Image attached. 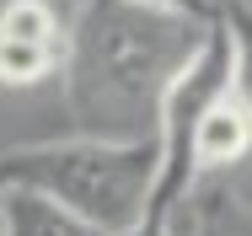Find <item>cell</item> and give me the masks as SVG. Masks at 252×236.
I'll use <instances>...</instances> for the list:
<instances>
[{
    "instance_id": "6da1fadb",
    "label": "cell",
    "mask_w": 252,
    "mask_h": 236,
    "mask_svg": "<svg viewBox=\"0 0 252 236\" xmlns=\"http://www.w3.org/2000/svg\"><path fill=\"white\" fill-rule=\"evenodd\" d=\"M204 33L209 22L145 0H75L59 65L75 135L156 140L161 97L204 48Z\"/></svg>"
},
{
    "instance_id": "7a4b0ae2",
    "label": "cell",
    "mask_w": 252,
    "mask_h": 236,
    "mask_svg": "<svg viewBox=\"0 0 252 236\" xmlns=\"http://www.w3.org/2000/svg\"><path fill=\"white\" fill-rule=\"evenodd\" d=\"M0 188H27L118 236L145 220L156 188V140H38L0 150Z\"/></svg>"
},
{
    "instance_id": "3957f363",
    "label": "cell",
    "mask_w": 252,
    "mask_h": 236,
    "mask_svg": "<svg viewBox=\"0 0 252 236\" xmlns=\"http://www.w3.org/2000/svg\"><path fill=\"white\" fill-rule=\"evenodd\" d=\"M70 43V16L54 0H5L0 5V86H38L59 75Z\"/></svg>"
},
{
    "instance_id": "277c9868",
    "label": "cell",
    "mask_w": 252,
    "mask_h": 236,
    "mask_svg": "<svg viewBox=\"0 0 252 236\" xmlns=\"http://www.w3.org/2000/svg\"><path fill=\"white\" fill-rule=\"evenodd\" d=\"M166 236H252V199L220 183V177H199L166 215H161Z\"/></svg>"
},
{
    "instance_id": "5b68a950",
    "label": "cell",
    "mask_w": 252,
    "mask_h": 236,
    "mask_svg": "<svg viewBox=\"0 0 252 236\" xmlns=\"http://www.w3.org/2000/svg\"><path fill=\"white\" fill-rule=\"evenodd\" d=\"M247 150H252V107L225 86V97L193 129V177H215V172L236 167Z\"/></svg>"
},
{
    "instance_id": "8992f818",
    "label": "cell",
    "mask_w": 252,
    "mask_h": 236,
    "mask_svg": "<svg viewBox=\"0 0 252 236\" xmlns=\"http://www.w3.org/2000/svg\"><path fill=\"white\" fill-rule=\"evenodd\" d=\"M0 236H107L81 215L59 209L54 199L27 188H0Z\"/></svg>"
},
{
    "instance_id": "52a82bcc",
    "label": "cell",
    "mask_w": 252,
    "mask_h": 236,
    "mask_svg": "<svg viewBox=\"0 0 252 236\" xmlns=\"http://www.w3.org/2000/svg\"><path fill=\"white\" fill-rule=\"evenodd\" d=\"M145 5H161V11H183V16L215 22V5H209V0H145Z\"/></svg>"
},
{
    "instance_id": "ba28073f",
    "label": "cell",
    "mask_w": 252,
    "mask_h": 236,
    "mask_svg": "<svg viewBox=\"0 0 252 236\" xmlns=\"http://www.w3.org/2000/svg\"><path fill=\"white\" fill-rule=\"evenodd\" d=\"M118 236H166V226L161 220H140V226H129V231H118Z\"/></svg>"
},
{
    "instance_id": "9c48e42d",
    "label": "cell",
    "mask_w": 252,
    "mask_h": 236,
    "mask_svg": "<svg viewBox=\"0 0 252 236\" xmlns=\"http://www.w3.org/2000/svg\"><path fill=\"white\" fill-rule=\"evenodd\" d=\"M209 5H215V16H220V5H231V0H209ZM247 5H252V0H247Z\"/></svg>"
}]
</instances>
